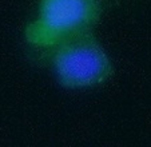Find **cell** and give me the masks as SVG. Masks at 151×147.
Returning a JSON list of instances; mask_svg holds the SVG:
<instances>
[{
  "label": "cell",
  "mask_w": 151,
  "mask_h": 147,
  "mask_svg": "<svg viewBox=\"0 0 151 147\" xmlns=\"http://www.w3.org/2000/svg\"><path fill=\"white\" fill-rule=\"evenodd\" d=\"M102 12V0H39L37 14L24 36L31 47L44 52L68 37L92 31Z\"/></svg>",
  "instance_id": "obj_1"
},
{
  "label": "cell",
  "mask_w": 151,
  "mask_h": 147,
  "mask_svg": "<svg viewBox=\"0 0 151 147\" xmlns=\"http://www.w3.org/2000/svg\"><path fill=\"white\" fill-rule=\"evenodd\" d=\"M58 82L70 90L99 86L112 75V62L92 31L75 35L44 51Z\"/></svg>",
  "instance_id": "obj_2"
}]
</instances>
